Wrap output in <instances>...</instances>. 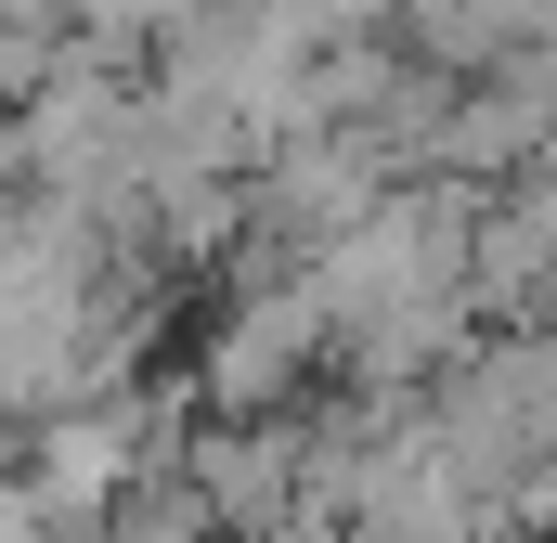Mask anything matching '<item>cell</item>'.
Wrapping results in <instances>:
<instances>
[{
	"label": "cell",
	"instance_id": "1",
	"mask_svg": "<svg viewBox=\"0 0 557 543\" xmlns=\"http://www.w3.org/2000/svg\"><path fill=\"white\" fill-rule=\"evenodd\" d=\"M182 376H195L208 427H285V414H311L337 389V311L311 298V272L298 285H221Z\"/></svg>",
	"mask_w": 557,
	"mask_h": 543
},
{
	"label": "cell",
	"instance_id": "2",
	"mask_svg": "<svg viewBox=\"0 0 557 543\" xmlns=\"http://www.w3.org/2000/svg\"><path fill=\"white\" fill-rule=\"evenodd\" d=\"M182 479L208 492L221 543H285L311 518V414H285V427H195Z\"/></svg>",
	"mask_w": 557,
	"mask_h": 543
},
{
	"label": "cell",
	"instance_id": "3",
	"mask_svg": "<svg viewBox=\"0 0 557 543\" xmlns=\"http://www.w3.org/2000/svg\"><path fill=\"white\" fill-rule=\"evenodd\" d=\"M480 479L441 453V427H389L376 453H363V479H350V543H480Z\"/></svg>",
	"mask_w": 557,
	"mask_h": 543
},
{
	"label": "cell",
	"instance_id": "4",
	"mask_svg": "<svg viewBox=\"0 0 557 543\" xmlns=\"http://www.w3.org/2000/svg\"><path fill=\"white\" fill-rule=\"evenodd\" d=\"M0 543H78V531H52V518H39V505L13 492V505H0Z\"/></svg>",
	"mask_w": 557,
	"mask_h": 543
},
{
	"label": "cell",
	"instance_id": "5",
	"mask_svg": "<svg viewBox=\"0 0 557 543\" xmlns=\"http://www.w3.org/2000/svg\"><path fill=\"white\" fill-rule=\"evenodd\" d=\"M480 543H519V531H506V518H480Z\"/></svg>",
	"mask_w": 557,
	"mask_h": 543
}]
</instances>
